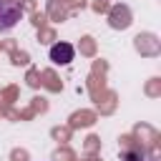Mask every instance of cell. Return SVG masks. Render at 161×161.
Here are the masks:
<instances>
[{"label":"cell","mask_w":161,"mask_h":161,"mask_svg":"<svg viewBox=\"0 0 161 161\" xmlns=\"http://www.w3.org/2000/svg\"><path fill=\"white\" fill-rule=\"evenodd\" d=\"M23 18V5L18 0H0V33L15 28Z\"/></svg>","instance_id":"1"},{"label":"cell","mask_w":161,"mask_h":161,"mask_svg":"<svg viewBox=\"0 0 161 161\" xmlns=\"http://www.w3.org/2000/svg\"><path fill=\"white\" fill-rule=\"evenodd\" d=\"M48 55H50V60H53L55 65H68V63L75 58V50H73L70 43H55Z\"/></svg>","instance_id":"2"},{"label":"cell","mask_w":161,"mask_h":161,"mask_svg":"<svg viewBox=\"0 0 161 161\" xmlns=\"http://www.w3.org/2000/svg\"><path fill=\"white\" fill-rule=\"evenodd\" d=\"M126 161H143V158H131V156H128V158H126Z\"/></svg>","instance_id":"3"}]
</instances>
